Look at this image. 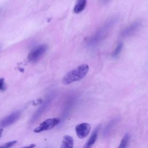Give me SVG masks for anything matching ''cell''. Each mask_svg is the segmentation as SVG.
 <instances>
[{"label":"cell","instance_id":"cell-1","mask_svg":"<svg viewBox=\"0 0 148 148\" xmlns=\"http://www.w3.org/2000/svg\"><path fill=\"white\" fill-rule=\"evenodd\" d=\"M88 69L89 66L87 64H82L68 72L63 77L62 83L64 84H69L72 82L80 80L86 76Z\"/></svg>","mask_w":148,"mask_h":148},{"label":"cell","instance_id":"cell-2","mask_svg":"<svg viewBox=\"0 0 148 148\" xmlns=\"http://www.w3.org/2000/svg\"><path fill=\"white\" fill-rule=\"evenodd\" d=\"M117 21L116 18H112L106 21L91 37H90L87 43L90 46L92 47L93 46L98 44L103 38H104L108 33H109L110 29L113 27L114 24Z\"/></svg>","mask_w":148,"mask_h":148},{"label":"cell","instance_id":"cell-3","mask_svg":"<svg viewBox=\"0 0 148 148\" xmlns=\"http://www.w3.org/2000/svg\"><path fill=\"white\" fill-rule=\"evenodd\" d=\"M60 121L61 120L58 117L47 119L43 122L40 123L38 127L35 128L34 130V131L36 133H39L42 131L51 130L56 127L57 125H58L60 123Z\"/></svg>","mask_w":148,"mask_h":148},{"label":"cell","instance_id":"cell-4","mask_svg":"<svg viewBox=\"0 0 148 148\" xmlns=\"http://www.w3.org/2000/svg\"><path fill=\"white\" fill-rule=\"evenodd\" d=\"M47 49L46 45H40L34 48L28 54V60L29 61L34 62L37 61L46 52Z\"/></svg>","mask_w":148,"mask_h":148},{"label":"cell","instance_id":"cell-5","mask_svg":"<svg viewBox=\"0 0 148 148\" xmlns=\"http://www.w3.org/2000/svg\"><path fill=\"white\" fill-rule=\"evenodd\" d=\"M21 115L20 110L15 111L8 116L5 117L0 121V126L1 127H7L16 122Z\"/></svg>","mask_w":148,"mask_h":148},{"label":"cell","instance_id":"cell-6","mask_svg":"<svg viewBox=\"0 0 148 148\" xmlns=\"http://www.w3.org/2000/svg\"><path fill=\"white\" fill-rule=\"evenodd\" d=\"M90 130V125L86 123H80L77 125L75 127V131L77 136L80 139L86 138L88 135Z\"/></svg>","mask_w":148,"mask_h":148},{"label":"cell","instance_id":"cell-7","mask_svg":"<svg viewBox=\"0 0 148 148\" xmlns=\"http://www.w3.org/2000/svg\"><path fill=\"white\" fill-rule=\"evenodd\" d=\"M53 95H49L47 98L45 99V101H44V102L42 103V105H41L40 106V107L38 108V109L36 110V112L35 113V114H34V116L32 117L31 119V122H34L36 121V119H38L40 115L45 111V110L46 109V108L49 106L50 103H51L52 99H53Z\"/></svg>","mask_w":148,"mask_h":148},{"label":"cell","instance_id":"cell-8","mask_svg":"<svg viewBox=\"0 0 148 148\" xmlns=\"http://www.w3.org/2000/svg\"><path fill=\"white\" fill-rule=\"evenodd\" d=\"M141 26L140 21H135L126 28H125L121 33L122 37H127L131 36L137 32Z\"/></svg>","mask_w":148,"mask_h":148},{"label":"cell","instance_id":"cell-9","mask_svg":"<svg viewBox=\"0 0 148 148\" xmlns=\"http://www.w3.org/2000/svg\"><path fill=\"white\" fill-rule=\"evenodd\" d=\"M99 127L100 126H98V127H97L93 131L92 134H91V136L90 137V138L88 139V140H87V142H86V145H84V147H91L94 143L95 142L97 138V136H98V133L99 130Z\"/></svg>","mask_w":148,"mask_h":148},{"label":"cell","instance_id":"cell-10","mask_svg":"<svg viewBox=\"0 0 148 148\" xmlns=\"http://www.w3.org/2000/svg\"><path fill=\"white\" fill-rule=\"evenodd\" d=\"M86 5L87 0H77L73 9V12L75 13H80L85 9Z\"/></svg>","mask_w":148,"mask_h":148},{"label":"cell","instance_id":"cell-11","mask_svg":"<svg viewBox=\"0 0 148 148\" xmlns=\"http://www.w3.org/2000/svg\"><path fill=\"white\" fill-rule=\"evenodd\" d=\"M73 146V139L69 135H65L63 137L62 142V148H69Z\"/></svg>","mask_w":148,"mask_h":148},{"label":"cell","instance_id":"cell-12","mask_svg":"<svg viewBox=\"0 0 148 148\" xmlns=\"http://www.w3.org/2000/svg\"><path fill=\"white\" fill-rule=\"evenodd\" d=\"M117 121V120L116 119H114V120H112L108 124V125L105 127V128L104 129V131H103V135H107L108 134H109L110 130H112V128L114 127V125L116 124Z\"/></svg>","mask_w":148,"mask_h":148},{"label":"cell","instance_id":"cell-13","mask_svg":"<svg viewBox=\"0 0 148 148\" xmlns=\"http://www.w3.org/2000/svg\"><path fill=\"white\" fill-rule=\"evenodd\" d=\"M130 136L128 134H126L124 137L123 138L121 141L120 142V145L119 146V147H125L127 146L128 143L130 141Z\"/></svg>","mask_w":148,"mask_h":148},{"label":"cell","instance_id":"cell-14","mask_svg":"<svg viewBox=\"0 0 148 148\" xmlns=\"http://www.w3.org/2000/svg\"><path fill=\"white\" fill-rule=\"evenodd\" d=\"M123 44L121 42H120L118 45H117L116 47L115 48V49L113 50V53H112V57H116L121 51L122 49H123Z\"/></svg>","mask_w":148,"mask_h":148},{"label":"cell","instance_id":"cell-15","mask_svg":"<svg viewBox=\"0 0 148 148\" xmlns=\"http://www.w3.org/2000/svg\"><path fill=\"white\" fill-rule=\"evenodd\" d=\"M16 143H17L16 140L10 141V142H8L7 143H4L3 145L1 146L0 147H5V148H6V147H10L13 146V145H14Z\"/></svg>","mask_w":148,"mask_h":148},{"label":"cell","instance_id":"cell-16","mask_svg":"<svg viewBox=\"0 0 148 148\" xmlns=\"http://www.w3.org/2000/svg\"><path fill=\"white\" fill-rule=\"evenodd\" d=\"M6 88V86L4 78L1 77L0 78V90L1 91H4Z\"/></svg>","mask_w":148,"mask_h":148},{"label":"cell","instance_id":"cell-17","mask_svg":"<svg viewBox=\"0 0 148 148\" xmlns=\"http://www.w3.org/2000/svg\"><path fill=\"white\" fill-rule=\"evenodd\" d=\"M35 145H34V144H31V145H28V146H25V147H35Z\"/></svg>","mask_w":148,"mask_h":148},{"label":"cell","instance_id":"cell-18","mask_svg":"<svg viewBox=\"0 0 148 148\" xmlns=\"http://www.w3.org/2000/svg\"><path fill=\"white\" fill-rule=\"evenodd\" d=\"M2 132H3V129L2 128H0V138L2 136Z\"/></svg>","mask_w":148,"mask_h":148},{"label":"cell","instance_id":"cell-19","mask_svg":"<svg viewBox=\"0 0 148 148\" xmlns=\"http://www.w3.org/2000/svg\"><path fill=\"white\" fill-rule=\"evenodd\" d=\"M109 1V0H101V2H103V3H106V2H108Z\"/></svg>","mask_w":148,"mask_h":148}]
</instances>
